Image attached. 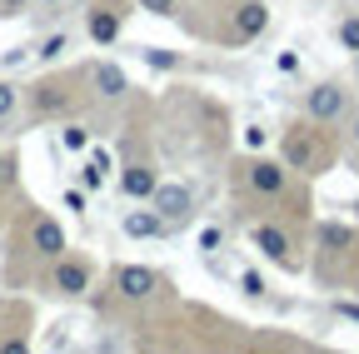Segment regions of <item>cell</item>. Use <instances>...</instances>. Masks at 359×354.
Returning <instances> with one entry per match:
<instances>
[{
    "mask_svg": "<svg viewBox=\"0 0 359 354\" xmlns=\"http://www.w3.org/2000/svg\"><path fill=\"white\" fill-rule=\"evenodd\" d=\"M70 105V85L65 80H40L35 90H30V110L35 115H55V110H65Z\"/></svg>",
    "mask_w": 359,
    "mask_h": 354,
    "instance_id": "ba28073f",
    "label": "cell"
},
{
    "mask_svg": "<svg viewBox=\"0 0 359 354\" xmlns=\"http://www.w3.org/2000/svg\"><path fill=\"white\" fill-rule=\"evenodd\" d=\"M150 210L165 219V225H175V219H185V215L195 210V190L180 185V180H160L155 195H150Z\"/></svg>",
    "mask_w": 359,
    "mask_h": 354,
    "instance_id": "7a4b0ae2",
    "label": "cell"
},
{
    "mask_svg": "<svg viewBox=\"0 0 359 354\" xmlns=\"http://www.w3.org/2000/svg\"><path fill=\"white\" fill-rule=\"evenodd\" d=\"M304 115H309L314 125H334V120H344V115H349V90H344V85H334V80L314 85V90L304 95Z\"/></svg>",
    "mask_w": 359,
    "mask_h": 354,
    "instance_id": "6da1fadb",
    "label": "cell"
},
{
    "mask_svg": "<svg viewBox=\"0 0 359 354\" xmlns=\"http://www.w3.org/2000/svg\"><path fill=\"white\" fill-rule=\"evenodd\" d=\"M30 0H0V15H25Z\"/></svg>",
    "mask_w": 359,
    "mask_h": 354,
    "instance_id": "d4e9b609",
    "label": "cell"
},
{
    "mask_svg": "<svg viewBox=\"0 0 359 354\" xmlns=\"http://www.w3.org/2000/svg\"><path fill=\"white\" fill-rule=\"evenodd\" d=\"M65 205H70L75 215H85V190H65Z\"/></svg>",
    "mask_w": 359,
    "mask_h": 354,
    "instance_id": "484cf974",
    "label": "cell"
},
{
    "mask_svg": "<svg viewBox=\"0 0 359 354\" xmlns=\"http://www.w3.org/2000/svg\"><path fill=\"white\" fill-rule=\"evenodd\" d=\"M285 165H290V170H320V165H325V150H320V140H314L309 125L285 130Z\"/></svg>",
    "mask_w": 359,
    "mask_h": 354,
    "instance_id": "3957f363",
    "label": "cell"
},
{
    "mask_svg": "<svg viewBox=\"0 0 359 354\" xmlns=\"http://www.w3.org/2000/svg\"><path fill=\"white\" fill-rule=\"evenodd\" d=\"M175 6L180 0H140V11H150V15H175Z\"/></svg>",
    "mask_w": 359,
    "mask_h": 354,
    "instance_id": "7402d4cb",
    "label": "cell"
},
{
    "mask_svg": "<svg viewBox=\"0 0 359 354\" xmlns=\"http://www.w3.org/2000/svg\"><path fill=\"white\" fill-rule=\"evenodd\" d=\"M65 50H70V35H65V30H55V35H45V40H40V50H35V55L50 65V60H60Z\"/></svg>",
    "mask_w": 359,
    "mask_h": 354,
    "instance_id": "9a60e30c",
    "label": "cell"
},
{
    "mask_svg": "<svg viewBox=\"0 0 359 354\" xmlns=\"http://www.w3.org/2000/svg\"><path fill=\"white\" fill-rule=\"evenodd\" d=\"M275 65H280V70H285V75H294V70H299V55H290V50H285V55H280V60H275Z\"/></svg>",
    "mask_w": 359,
    "mask_h": 354,
    "instance_id": "4316f807",
    "label": "cell"
},
{
    "mask_svg": "<svg viewBox=\"0 0 359 354\" xmlns=\"http://www.w3.org/2000/svg\"><path fill=\"white\" fill-rule=\"evenodd\" d=\"M60 145H65L70 155L90 150V130H85V125H65V130H60Z\"/></svg>",
    "mask_w": 359,
    "mask_h": 354,
    "instance_id": "2e32d148",
    "label": "cell"
},
{
    "mask_svg": "<svg viewBox=\"0 0 359 354\" xmlns=\"http://www.w3.org/2000/svg\"><path fill=\"white\" fill-rule=\"evenodd\" d=\"M115 290H120V299H150L160 290V275L150 270V264H120V270H115Z\"/></svg>",
    "mask_w": 359,
    "mask_h": 354,
    "instance_id": "277c9868",
    "label": "cell"
},
{
    "mask_svg": "<svg viewBox=\"0 0 359 354\" xmlns=\"http://www.w3.org/2000/svg\"><path fill=\"white\" fill-rule=\"evenodd\" d=\"M240 290H245L250 299H259V294H264V280H259L255 270H245V275H240Z\"/></svg>",
    "mask_w": 359,
    "mask_h": 354,
    "instance_id": "44dd1931",
    "label": "cell"
},
{
    "mask_svg": "<svg viewBox=\"0 0 359 354\" xmlns=\"http://www.w3.org/2000/svg\"><path fill=\"white\" fill-rule=\"evenodd\" d=\"M15 105H20V90H15L11 80H0V120H11V115H15Z\"/></svg>",
    "mask_w": 359,
    "mask_h": 354,
    "instance_id": "d6986e66",
    "label": "cell"
},
{
    "mask_svg": "<svg viewBox=\"0 0 359 354\" xmlns=\"http://www.w3.org/2000/svg\"><path fill=\"white\" fill-rule=\"evenodd\" d=\"M255 250H259L264 259H275V264H290V235L275 230V225H259V230H255Z\"/></svg>",
    "mask_w": 359,
    "mask_h": 354,
    "instance_id": "7c38bea8",
    "label": "cell"
},
{
    "mask_svg": "<svg viewBox=\"0 0 359 354\" xmlns=\"http://www.w3.org/2000/svg\"><path fill=\"white\" fill-rule=\"evenodd\" d=\"M120 230H125L130 240H155V235H165V219H160L155 210H125Z\"/></svg>",
    "mask_w": 359,
    "mask_h": 354,
    "instance_id": "9c48e42d",
    "label": "cell"
},
{
    "mask_svg": "<svg viewBox=\"0 0 359 354\" xmlns=\"http://www.w3.org/2000/svg\"><path fill=\"white\" fill-rule=\"evenodd\" d=\"M339 315L344 320H359V304H339Z\"/></svg>",
    "mask_w": 359,
    "mask_h": 354,
    "instance_id": "83f0119b",
    "label": "cell"
},
{
    "mask_svg": "<svg viewBox=\"0 0 359 354\" xmlns=\"http://www.w3.org/2000/svg\"><path fill=\"white\" fill-rule=\"evenodd\" d=\"M320 245L344 250V245H354V230H344V225H325V230H320Z\"/></svg>",
    "mask_w": 359,
    "mask_h": 354,
    "instance_id": "e0dca14e",
    "label": "cell"
},
{
    "mask_svg": "<svg viewBox=\"0 0 359 354\" xmlns=\"http://www.w3.org/2000/svg\"><path fill=\"white\" fill-rule=\"evenodd\" d=\"M55 290H60V294H85V290H90V264L60 259V264H55Z\"/></svg>",
    "mask_w": 359,
    "mask_h": 354,
    "instance_id": "4fadbf2b",
    "label": "cell"
},
{
    "mask_svg": "<svg viewBox=\"0 0 359 354\" xmlns=\"http://www.w3.org/2000/svg\"><path fill=\"white\" fill-rule=\"evenodd\" d=\"M85 30H90L95 46H115V40H120V15H115V11H90Z\"/></svg>",
    "mask_w": 359,
    "mask_h": 354,
    "instance_id": "5bb4252c",
    "label": "cell"
},
{
    "mask_svg": "<svg viewBox=\"0 0 359 354\" xmlns=\"http://www.w3.org/2000/svg\"><path fill=\"white\" fill-rule=\"evenodd\" d=\"M245 180H250L255 195H269V200H275V195H285V180H290V175H285V165H275V160H255V165L245 170Z\"/></svg>",
    "mask_w": 359,
    "mask_h": 354,
    "instance_id": "8992f818",
    "label": "cell"
},
{
    "mask_svg": "<svg viewBox=\"0 0 359 354\" xmlns=\"http://www.w3.org/2000/svg\"><path fill=\"white\" fill-rule=\"evenodd\" d=\"M30 250H35L40 259H60V254H65V230L55 225L50 215H40L35 225H30Z\"/></svg>",
    "mask_w": 359,
    "mask_h": 354,
    "instance_id": "5b68a950",
    "label": "cell"
},
{
    "mask_svg": "<svg viewBox=\"0 0 359 354\" xmlns=\"http://www.w3.org/2000/svg\"><path fill=\"white\" fill-rule=\"evenodd\" d=\"M80 180H85V190H100V185H105V170H95V165H85V170H80Z\"/></svg>",
    "mask_w": 359,
    "mask_h": 354,
    "instance_id": "603a6c76",
    "label": "cell"
},
{
    "mask_svg": "<svg viewBox=\"0 0 359 354\" xmlns=\"http://www.w3.org/2000/svg\"><path fill=\"white\" fill-rule=\"evenodd\" d=\"M90 85H95V95H100V100H120V95L130 90L125 70L110 65V60H95V65H90Z\"/></svg>",
    "mask_w": 359,
    "mask_h": 354,
    "instance_id": "52a82bcc",
    "label": "cell"
},
{
    "mask_svg": "<svg viewBox=\"0 0 359 354\" xmlns=\"http://www.w3.org/2000/svg\"><path fill=\"white\" fill-rule=\"evenodd\" d=\"M40 6H65V0H40Z\"/></svg>",
    "mask_w": 359,
    "mask_h": 354,
    "instance_id": "f546056e",
    "label": "cell"
},
{
    "mask_svg": "<svg viewBox=\"0 0 359 354\" xmlns=\"http://www.w3.org/2000/svg\"><path fill=\"white\" fill-rule=\"evenodd\" d=\"M264 25H269V11L259 0H245L235 11V40H255V35H264Z\"/></svg>",
    "mask_w": 359,
    "mask_h": 354,
    "instance_id": "30bf717a",
    "label": "cell"
},
{
    "mask_svg": "<svg viewBox=\"0 0 359 354\" xmlns=\"http://www.w3.org/2000/svg\"><path fill=\"white\" fill-rule=\"evenodd\" d=\"M354 70H359V55H354Z\"/></svg>",
    "mask_w": 359,
    "mask_h": 354,
    "instance_id": "4dcf8cb0",
    "label": "cell"
},
{
    "mask_svg": "<svg viewBox=\"0 0 359 354\" xmlns=\"http://www.w3.org/2000/svg\"><path fill=\"white\" fill-rule=\"evenodd\" d=\"M339 46H344L349 55H359V15H349V20H339Z\"/></svg>",
    "mask_w": 359,
    "mask_h": 354,
    "instance_id": "ac0fdd59",
    "label": "cell"
},
{
    "mask_svg": "<svg viewBox=\"0 0 359 354\" xmlns=\"http://www.w3.org/2000/svg\"><path fill=\"white\" fill-rule=\"evenodd\" d=\"M155 185H160V180H155L150 165H125V175H120V190H125L130 200H150Z\"/></svg>",
    "mask_w": 359,
    "mask_h": 354,
    "instance_id": "8fae6325",
    "label": "cell"
},
{
    "mask_svg": "<svg viewBox=\"0 0 359 354\" xmlns=\"http://www.w3.org/2000/svg\"><path fill=\"white\" fill-rule=\"evenodd\" d=\"M219 240H224V235H219L215 225H210V230H200V250H205V254H215V250H219Z\"/></svg>",
    "mask_w": 359,
    "mask_h": 354,
    "instance_id": "cb8c5ba5",
    "label": "cell"
},
{
    "mask_svg": "<svg viewBox=\"0 0 359 354\" xmlns=\"http://www.w3.org/2000/svg\"><path fill=\"white\" fill-rule=\"evenodd\" d=\"M145 65H155V70H175L180 55H170V50H145Z\"/></svg>",
    "mask_w": 359,
    "mask_h": 354,
    "instance_id": "ffe728a7",
    "label": "cell"
},
{
    "mask_svg": "<svg viewBox=\"0 0 359 354\" xmlns=\"http://www.w3.org/2000/svg\"><path fill=\"white\" fill-rule=\"evenodd\" d=\"M354 145H359V115H354Z\"/></svg>",
    "mask_w": 359,
    "mask_h": 354,
    "instance_id": "f1b7e54d",
    "label": "cell"
}]
</instances>
